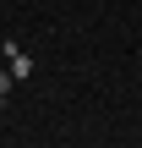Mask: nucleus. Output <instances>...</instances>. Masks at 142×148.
I'll return each instance as SVG.
<instances>
[{
  "label": "nucleus",
  "mask_w": 142,
  "mask_h": 148,
  "mask_svg": "<svg viewBox=\"0 0 142 148\" xmlns=\"http://www.w3.org/2000/svg\"><path fill=\"white\" fill-rule=\"evenodd\" d=\"M5 71H11L16 82H22V77H33V55H22L16 44H5Z\"/></svg>",
  "instance_id": "f257e3e1"
},
{
  "label": "nucleus",
  "mask_w": 142,
  "mask_h": 148,
  "mask_svg": "<svg viewBox=\"0 0 142 148\" xmlns=\"http://www.w3.org/2000/svg\"><path fill=\"white\" fill-rule=\"evenodd\" d=\"M11 88H16V77H11V71H0V93H11Z\"/></svg>",
  "instance_id": "f03ea898"
},
{
  "label": "nucleus",
  "mask_w": 142,
  "mask_h": 148,
  "mask_svg": "<svg viewBox=\"0 0 142 148\" xmlns=\"http://www.w3.org/2000/svg\"><path fill=\"white\" fill-rule=\"evenodd\" d=\"M0 110H5V93H0Z\"/></svg>",
  "instance_id": "7ed1b4c3"
}]
</instances>
